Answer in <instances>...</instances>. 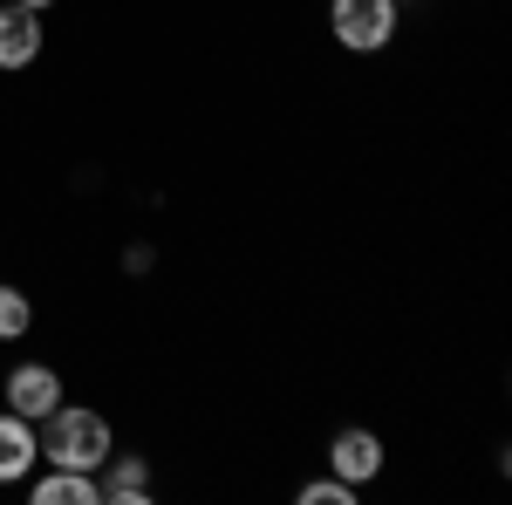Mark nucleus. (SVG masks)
<instances>
[{"label": "nucleus", "mask_w": 512, "mask_h": 505, "mask_svg": "<svg viewBox=\"0 0 512 505\" xmlns=\"http://www.w3.org/2000/svg\"><path fill=\"white\" fill-rule=\"evenodd\" d=\"M35 505H103L96 471H62L48 465V478H35Z\"/></svg>", "instance_id": "obj_8"}, {"label": "nucleus", "mask_w": 512, "mask_h": 505, "mask_svg": "<svg viewBox=\"0 0 512 505\" xmlns=\"http://www.w3.org/2000/svg\"><path fill=\"white\" fill-rule=\"evenodd\" d=\"M294 499L301 505H355V485H342V478H308Z\"/></svg>", "instance_id": "obj_10"}, {"label": "nucleus", "mask_w": 512, "mask_h": 505, "mask_svg": "<svg viewBox=\"0 0 512 505\" xmlns=\"http://www.w3.org/2000/svg\"><path fill=\"white\" fill-rule=\"evenodd\" d=\"M14 7H28V14H41V7H55V0H14Z\"/></svg>", "instance_id": "obj_11"}, {"label": "nucleus", "mask_w": 512, "mask_h": 505, "mask_svg": "<svg viewBox=\"0 0 512 505\" xmlns=\"http://www.w3.org/2000/svg\"><path fill=\"white\" fill-rule=\"evenodd\" d=\"M28 321H35V301H28L21 287H0V342L28 335Z\"/></svg>", "instance_id": "obj_9"}, {"label": "nucleus", "mask_w": 512, "mask_h": 505, "mask_svg": "<svg viewBox=\"0 0 512 505\" xmlns=\"http://www.w3.org/2000/svg\"><path fill=\"white\" fill-rule=\"evenodd\" d=\"M328 465H335V478H342V485H355V492H362V485L383 471V437H376V430H335Z\"/></svg>", "instance_id": "obj_4"}, {"label": "nucleus", "mask_w": 512, "mask_h": 505, "mask_svg": "<svg viewBox=\"0 0 512 505\" xmlns=\"http://www.w3.org/2000/svg\"><path fill=\"white\" fill-rule=\"evenodd\" d=\"M41 458L35 444V424L28 417H14V410H0V485H14V478H28Z\"/></svg>", "instance_id": "obj_6"}, {"label": "nucleus", "mask_w": 512, "mask_h": 505, "mask_svg": "<svg viewBox=\"0 0 512 505\" xmlns=\"http://www.w3.org/2000/svg\"><path fill=\"white\" fill-rule=\"evenodd\" d=\"M328 21H335V41L355 48V55H376L396 41V0H328Z\"/></svg>", "instance_id": "obj_2"}, {"label": "nucleus", "mask_w": 512, "mask_h": 505, "mask_svg": "<svg viewBox=\"0 0 512 505\" xmlns=\"http://www.w3.org/2000/svg\"><path fill=\"white\" fill-rule=\"evenodd\" d=\"M96 492H103L110 505H144V499H151V465L110 451V458H103V478H96Z\"/></svg>", "instance_id": "obj_7"}, {"label": "nucleus", "mask_w": 512, "mask_h": 505, "mask_svg": "<svg viewBox=\"0 0 512 505\" xmlns=\"http://www.w3.org/2000/svg\"><path fill=\"white\" fill-rule=\"evenodd\" d=\"M55 403H62V376H55L48 362H21V369L7 376V410H14V417L41 424Z\"/></svg>", "instance_id": "obj_3"}, {"label": "nucleus", "mask_w": 512, "mask_h": 505, "mask_svg": "<svg viewBox=\"0 0 512 505\" xmlns=\"http://www.w3.org/2000/svg\"><path fill=\"white\" fill-rule=\"evenodd\" d=\"M41 458L62 471H103V458L117 451V437H110V417H96V410H82V403H55L48 417H41Z\"/></svg>", "instance_id": "obj_1"}, {"label": "nucleus", "mask_w": 512, "mask_h": 505, "mask_svg": "<svg viewBox=\"0 0 512 505\" xmlns=\"http://www.w3.org/2000/svg\"><path fill=\"white\" fill-rule=\"evenodd\" d=\"M41 55V14H28V7H0V69H28Z\"/></svg>", "instance_id": "obj_5"}]
</instances>
